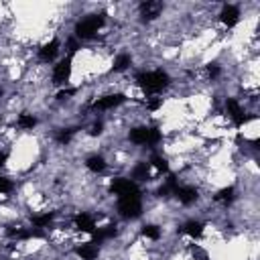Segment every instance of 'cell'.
Wrapping results in <instances>:
<instances>
[{
  "label": "cell",
  "instance_id": "cell-1",
  "mask_svg": "<svg viewBox=\"0 0 260 260\" xmlns=\"http://www.w3.org/2000/svg\"><path fill=\"white\" fill-rule=\"evenodd\" d=\"M132 81L144 93V98L162 95L167 89H171L175 85V79H173L171 71L165 69V67H152V69L142 67L132 75Z\"/></svg>",
  "mask_w": 260,
  "mask_h": 260
},
{
  "label": "cell",
  "instance_id": "cell-2",
  "mask_svg": "<svg viewBox=\"0 0 260 260\" xmlns=\"http://www.w3.org/2000/svg\"><path fill=\"white\" fill-rule=\"evenodd\" d=\"M108 22V14L104 10H95V12H87V14H81L75 18L73 22V28H71V35L85 43V41H91L100 35V30L106 26Z\"/></svg>",
  "mask_w": 260,
  "mask_h": 260
},
{
  "label": "cell",
  "instance_id": "cell-3",
  "mask_svg": "<svg viewBox=\"0 0 260 260\" xmlns=\"http://www.w3.org/2000/svg\"><path fill=\"white\" fill-rule=\"evenodd\" d=\"M126 140L132 144V146H138V148H148V150H156V146L162 142V130L158 126H152V124H134L128 128L126 132Z\"/></svg>",
  "mask_w": 260,
  "mask_h": 260
},
{
  "label": "cell",
  "instance_id": "cell-4",
  "mask_svg": "<svg viewBox=\"0 0 260 260\" xmlns=\"http://www.w3.org/2000/svg\"><path fill=\"white\" fill-rule=\"evenodd\" d=\"M126 102H128V95H126L124 91L112 89V91H108V93H102V95L91 98V100L85 104V112L91 114V116H98V114H104V112L118 110V108H122Z\"/></svg>",
  "mask_w": 260,
  "mask_h": 260
},
{
  "label": "cell",
  "instance_id": "cell-5",
  "mask_svg": "<svg viewBox=\"0 0 260 260\" xmlns=\"http://www.w3.org/2000/svg\"><path fill=\"white\" fill-rule=\"evenodd\" d=\"M73 75V57L69 55H61L59 61H55L51 65V73H49V85L55 89H63L69 85Z\"/></svg>",
  "mask_w": 260,
  "mask_h": 260
},
{
  "label": "cell",
  "instance_id": "cell-6",
  "mask_svg": "<svg viewBox=\"0 0 260 260\" xmlns=\"http://www.w3.org/2000/svg\"><path fill=\"white\" fill-rule=\"evenodd\" d=\"M116 215L122 221H136L144 215V195L116 199Z\"/></svg>",
  "mask_w": 260,
  "mask_h": 260
},
{
  "label": "cell",
  "instance_id": "cell-7",
  "mask_svg": "<svg viewBox=\"0 0 260 260\" xmlns=\"http://www.w3.org/2000/svg\"><path fill=\"white\" fill-rule=\"evenodd\" d=\"M108 195H114L116 199H122V197H134V195H144L142 187L138 183H134L132 179L128 177H112L108 181V189H106Z\"/></svg>",
  "mask_w": 260,
  "mask_h": 260
},
{
  "label": "cell",
  "instance_id": "cell-8",
  "mask_svg": "<svg viewBox=\"0 0 260 260\" xmlns=\"http://www.w3.org/2000/svg\"><path fill=\"white\" fill-rule=\"evenodd\" d=\"M223 114H225V118L236 128H242L244 124H248L250 118H254V114H248V110L244 108V104L238 98H234V95H225L223 98Z\"/></svg>",
  "mask_w": 260,
  "mask_h": 260
},
{
  "label": "cell",
  "instance_id": "cell-9",
  "mask_svg": "<svg viewBox=\"0 0 260 260\" xmlns=\"http://www.w3.org/2000/svg\"><path fill=\"white\" fill-rule=\"evenodd\" d=\"M61 47H63V43H61L59 37H53V39L45 41V43L35 51L37 63H39V65H53L55 61H59V59H61V53H63Z\"/></svg>",
  "mask_w": 260,
  "mask_h": 260
},
{
  "label": "cell",
  "instance_id": "cell-10",
  "mask_svg": "<svg viewBox=\"0 0 260 260\" xmlns=\"http://www.w3.org/2000/svg\"><path fill=\"white\" fill-rule=\"evenodd\" d=\"M171 199H175V201H177L179 205H183V207H191V205H195V203L201 199V189H199L195 183H185V181H181V183L175 187Z\"/></svg>",
  "mask_w": 260,
  "mask_h": 260
},
{
  "label": "cell",
  "instance_id": "cell-11",
  "mask_svg": "<svg viewBox=\"0 0 260 260\" xmlns=\"http://www.w3.org/2000/svg\"><path fill=\"white\" fill-rule=\"evenodd\" d=\"M100 225L98 221V215L93 211H87V209H79L71 215V228L73 232H81V234H93L95 228Z\"/></svg>",
  "mask_w": 260,
  "mask_h": 260
},
{
  "label": "cell",
  "instance_id": "cell-12",
  "mask_svg": "<svg viewBox=\"0 0 260 260\" xmlns=\"http://www.w3.org/2000/svg\"><path fill=\"white\" fill-rule=\"evenodd\" d=\"M162 10H165V4L158 0H146L136 6V12H138V18L142 24H150V22L158 20L162 16Z\"/></svg>",
  "mask_w": 260,
  "mask_h": 260
},
{
  "label": "cell",
  "instance_id": "cell-13",
  "mask_svg": "<svg viewBox=\"0 0 260 260\" xmlns=\"http://www.w3.org/2000/svg\"><path fill=\"white\" fill-rule=\"evenodd\" d=\"M83 167L91 175H104L110 169V158L104 152L93 150V152H89V154L83 156Z\"/></svg>",
  "mask_w": 260,
  "mask_h": 260
},
{
  "label": "cell",
  "instance_id": "cell-14",
  "mask_svg": "<svg viewBox=\"0 0 260 260\" xmlns=\"http://www.w3.org/2000/svg\"><path fill=\"white\" fill-rule=\"evenodd\" d=\"M217 20H219L221 26L228 28V30L234 28V26H238L240 20H242V10H240V6H238V4H221L219 14H217Z\"/></svg>",
  "mask_w": 260,
  "mask_h": 260
},
{
  "label": "cell",
  "instance_id": "cell-15",
  "mask_svg": "<svg viewBox=\"0 0 260 260\" xmlns=\"http://www.w3.org/2000/svg\"><path fill=\"white\" fill-rule=\"evenodd\" d=\"M71 254H73L77 260H100L102 248L95 246L91 240H89V242H77V244L71 246Z\"/></svg>",
  "mask_w": 260,
  "mask_h": 260
},
{
  "label": "cell",
  "instance_id": "cell-16",
  "mask_svg": "<svg viewBox=\"0 0 260 260\" xmlns=\"http://www.w3.org/2000/svg\"><path fill=\"white\" fill-rule=\"evenodd\" d=\"M205 221L203 219H199V217H189V219H185L181 225H179V234H185V236H189L191 240H201L203 238V234H205Z\"/></svg>",
  "mask_w": 260,
  "mask_h": 260
},
{
  "label": "cell",
  "instance_id": "cell-17",
  "mask_svg": "<svg viewBox=\"0 0 260 260\" xmlns=\"http://www.w3.org/2000/svg\"><path fill=\"white\" fill-rule=\"evenodd\" d=\"M128 179H132V181L138 183V185L150 181V179H152V169H150L148 160L142 158V160L132 162V167H130V171H128Z\"/></svg>",
  "mask_w": 260,
  "mask_h": 260
},
{
  "label": "cell",
  "instance_id": "cell-18",
  "mask_svg": "<svg viewBox=\"0 0 260 260\" xmlns=\"http://www.w3.org/2000/svg\"><path fill=\"white\" fill-rule=\"evenodd\" d=\"M134 65V55L130 51H120L114 61H112V67H110V75H122L126 71H130V67Z\"/></svg>",
  "mask_w": 260,
  "mask_h": 260
},
{
  "label": "cell",
  "instance_id": "cell-19",
  "mask_svg": "<svg viewBox=\"0 0 260 260\" xmlns=\"http://www.w3.org/2000/svg\"><path fill=\"white\" fill-rule=\"evenodd\" d=\"M14 126L22 132H32L39 126V116L32 114V112H18V116L14 120Z\"/></svg>",
  "mask_w": 260,
  "mask_h": 260
},
{
  "label": "cell",
  "instance_id": "cell-20",
  "mask_svg": "<svg viewBox=\"0 0 260 260\" xmlns=\"http://www.w3.org/2000/svg\"><path fill=\"white\" fill-rule=\"evenodd\" d=\"M140 236L144 238V240H150V242H160V238H162V225H158V223H154V221H146V223H142L140 225Z\"/></svg>",
  "mask_w": 260,
  "mask_h": 260
},
{
  "label": "cell",
  "instance_id": "cell-21",
  "mask_svg": "<svg viewBox=\"0 0 260 260\" xmlns=\"http://www.w3.org/2000/svg\"><path fill=\"white\" fill-rule=\"evenodd\" d=\"M16 191V181L8 175H0V195H10Z\"/></svg>",
  "mask_w": 260,
  "mask_h": 260
},
{
  "label": "cell",
  "instance_id": "cell-22",
  "mask_svg": "<svg viewBox=\"0 0 260 260\" xmlns=\"http://www.w3.org/2000/svg\"><path fill=\"white\" fill-rule=\"evenodd\" d=\"M8 158H10V150L8 148H0V169L8 162Z\"/></svg>",
  "mask_w": 260,
  "mask_h": 260
},
{
  "label": "cell",
  "instance_id": "cell-23",
  "mask_svg": "<svg viewBox=\"0 0 260 260\" xmlns=\"http://www.w3.org/2000/svg\"><path fill=\"white\" fill-rule=\"evenodd\" d=\"M2 122H4V114L0 112V126H2Z\"/></svg>",
  "mask_w": 260,
  "mask_h": 260
}]
</instances>
